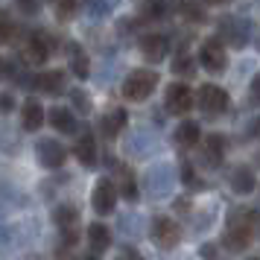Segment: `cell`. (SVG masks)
Returning a JSON list of instances; mask_svg holds the SVG:
<instances>
[{
    "mask_svg": "<svg viewBox=\"0 0 260 260\" xmlns=\"http://www.w3.org/2000/svg\"><path fill=\"white\" fill-rule=\"evenodd\" d=\"M173 184H176V170L170 164H152L143 173V187H146V196L149 199H164V196H170Z\"/></svg>",
    "mask_w": 260,
    "mask_h": 260,
    "instance_id": "cell-1",
    "label": "cell"
},
{
    "mask_svg": "<svg viewBox=\"0 0 260 260\" xmlns=\"http://www.w3.org/2000/svg\"><path fill=\"white\" fill-rule=\"evenodd\" d=\"M155 88H158V73L155 71H132L126 76V82H123V96L132 100V103H141L146 96L152 94Z\"/></svg>",
    "mask_w": 260,
    "mask_h": 260,
    "instance_id": "cell-2",
    "label": "cell"
},
{
    "mask_svg": "<svg viewBox=\"0 0 260 260\" xmlns=\"http://www.w3.org/2000/svg\"><path fill=\"white\" fill-rule=\"evenodd\" d=\"M149 237H152V243L158 248H170L178 246V240H181V228H178L176 219H170V216H155L152 219V228H149Z\"/></svg>",
    "mask_w": 260,
    "mask_h": 260,
    "instance_id": "cell-3",
    "label": "cell"
},
{
    "mask_svg": "<svg viewBox=\"0 0 260 260\" xmlns=\"http://www.w3.org/2000/svg\"><path fill=\"white\" fill-rule=\"evenodd\" d=\"M50 53H53V38L44 32V29H36V32H29L24 44V61L26 64H44L50 59Z\"/></svg>",
    "mask_w": 260,
    "mask_h": 260,
    "instance_id": "cell-4",
    "label": "cell"
},
{
    "mask_svg": "<svg viewBox=\"0 0 260 260\" xmlns=\"http://www.w3.org/2000/svg\"><path fill=\"white\" fill-rule=\"evenodd\" d=\"M91 205H94V211L100 216L114 213V208H117V184L111 178H100L94 184V193H91Z\"/></svg>",
    "mask_w": 260,
    "mask_h": 260,
    "instance_id": "cell-5",
    "label": "cell"
},
{
    "mask_svg": "<svg viewBox=\"0 0 260 260\" xmlns=\"http://www.w3.org/2000/svg\"><path fill=\"white\" fill-rule=\"evenodd\" d=\"M36 158L44 170H59V167L68 161V149H64L59 141H53V138H41V141L36 143Z\"/></svg>",
    "mask_w": 260,
    "mask_h": 260,
    "instance_id": "cell-6",
    "label": "cell"
},
{
    "mask_svg": "<svg viewBox=\"0 0 260 260\" xmlns=\"http://www.w3.org/2000/svg\"><path fill=\"white\" fill-rule=\"evenodd\" d=\"M199 61H202V68H205V71L222 73V71H225V64H228V53H225L222 41H219V38H208V41L202 44Z\"/></svg>",
    "mask_w": 260,
    "mask_h": 260,
    "instance_id": "cell-7",
    "label": "cell"
},
{
    "mask_svg": "<svg viewBox=\"0 0 260 260\" xmlns=\"http://www.w3.org/2000/svg\"><path fill=\"white\" fill-rule=\"evenodd\" d=\"M164 106L170 114H176V117H184L190 108H193V91H190L187 85H170L167 88V96H164Z\"/></svg>",
    "mask_w": 260,
    "mask_h": 260,
    "instance_id": "cell-8",
    "label": "cell"
},
{
    "mask_svg": "<svg viewBox=\"0 0 260 260\" xmlns=\"http://www.w3.org/2000/svg\"><path fill=\"white\" fill-rule=\"evenodd\" d=\"M29 237H24V225L18 222H0V257H9L24 246Z\"/></svg>",
    "mask_w": 260,
    "mask_h": 260,
    "instance_id": "cell-9",
    "label": "cell"
},
{
    "mask_svg": "<svg viewBox=\"0 0 260 260\" xmlns=\"http://www.w3.org/2000/svg\"><path fill=\"white\" fill-rule=\"evenodd\" d=\"M199 106H202V111H205V114L216 117V114H222L225 108H228V94H225L222 88H216V85H202Z\"/></svg>",
    "mask_w": 260,
    "mask_h": 260,
    "instance_id": "cell-10",
    "label": "cell"
},
{
    "mask_svg": "<svg viewBox=\"0 0 260 260\" xmlns=\"http://www.w3.org/2000/svg\"><path fill=\"white\" fill-rule=\"evenodd\" d=\"M32 88L41 91V94H47V96H59L68 88V76H64V71H44L36 76V85Z\"/></svg>",
    "mask_w": 260,
    "mask_h": 260,
    "instance_id": "cell-11",
    "label": "cell"
},
{
    "mask_svg": "<svg viewBox=\"0 0 260 260\" xmlns=\"http://www.w3.org/2000/svg\"><path fill=\"white\" fill-rule=\"evenodd\" d=\"M219 32H222V38L231 41L234 47H243L248 41V24H240V18H222Z\"/></svg>",
    "mask_w": 260,
    "mask_h": 260,
    "instance_id": "cell-12",
    "label": "cell"
},
{
    "mask_svg": "<svg viewBox=\"0 0 260 260\" xmlns=\"http://www.w3.org/2000/svg\"><path fill=\"white\" fill-rule=\"evenodd\" d=\"M108 246H111V231L106 225H100V222L88 225V251H91V257L108 251Z\"/></svg>",
    "mask_w": 260,
    "mask_h": 260,
    "instance_id": "cell-13",
    "label": "cell"
},
{
    "mask_svg": "<svg viewBox=\"0 0 260 260\" xmlns=\"http://www.w3.org/2000/svg\"><path fill=\"white\" fill-rule=\"evenodd\" d=\"M50 126L56 132H61V135H73V132L79 129V123H76V114H73L71 108H50Z\"/></svg>",
    "mask_w": 260,
    "mask_h": 260,
    "instance_id": "cell-14",
    "label": "cell"
},
{
    "mask_svg": "<svg viewBox=\"0 0 260 260\" xmlns=\"http://www.w3.org/2000/svg\"><path fill=\"white\" fill-rule=\"evenodd\" d=\"M21 126H24L26 132H38L44 126V108H41V103L26 100L24 106H21Z\"/></svg>",
    "mask_w": 260,
    "mask_h": 260,
    "instance_id": "cell-15",
    "label": "cell"
},
{
    "mask_svg": "<svg viewBox=\"0 0 260 260\" xmlns=\"http://www.w3.org/2000/svg\"><path fill=\"white\" fill-rule=\"evenodd\" d=\"M167 50H170V41L164 36H143L141 38V53L143 59L149 61H161L167 56Z\"/></svg>",
    "mask_w": 260,
    "mask_h": 260,
    "instance_id": "cell-16",
    "label": "cell"
},
{
    "mask_svg": "<svg viewBox=\"0 0 260 260\" xmlns=\"http://www.w3.org/2000/svg\"><path fill=\"white\" fill-rule=\"evenodd\" d=\"M257 187V178H254V173L248 170V167H234L231 170V190L234 193H251V190Z\"/></svg>",
    "mask_w": 260,
    "mask_h": 260,
    "instance_id": "cell-17",
    "label": "cell"
},
{
    "mask_svg": "<svg viewBox=\"0 0 260 260\" xmlns=\"http://www.w3.org/2000/svg\"><path fill=\"white\" fill-rule=\"evenodd\" d=\"M222 243L228 251H246L248 243H251V228H228Z\"/></svg>",
    "mask_w": 260,
    "mask_h": 260,
    "instance_id": "cell-18",
    "label": "cell"
},
{
    "mask_svg": "<svg viewBox=\"0 0 260 260\" xmlns=\"http://www.w3.org/2000/svg\"><path fill=\"white\" fill-rule=\"evenodd\" d=\"M96 141H94V135H82L79 141H76V158H79V164L85 167H94L96 164Z\"/></svg>",
    "mask_w": 260,
    "mask_h": 260,
    "instance_id": "cell-19",
    "label": "cell"
},
{
    "mask_svg": "<svg viewBox=\"0 0 260 260\" xmlns=\"http://www.w3.org/2000/svg\"><path fill=\"white\" fill-rule=\"evenodd\" d=\"M126 117H129V114H126L123 108L108 111L106 117H103V123H100V126H103V135H106V138H117L120 132H123V126H126Z\"/></svg>",
    "mask_w": 260,
    "mask_h": 260,
    "instance_id": "cell-20",
    "label": "cell"
},
{
    "mask_svg": "<svg viewBox=\"0 0 260 260\" xmlns=\"http://www.w3.org/2000/svg\"><path fill=\"white\" fill-rule=\"evenodd\" d=\"M68 53H71V68L73 73L79 76V79H88V73H91V64H88V56H85V50L79 44H68Z\"/></svg>",
    "mask_w": 260,
    "mask_h": 260,
    "instance_id": "cell-21",
    "label": "cell"
},
{
    "mask_svg": "<svg viewBox=\"0 0 260 260\" xmlns=\"http://www.w3.org/2000/svg\"><path fill=\"white\" fill-rule=\"evenodd\" d=\"M199 123H193V120H184L181 126L176 129V143L178 146H196L199 143Z\"/></svg>",
    "mask_w": 260,
    "mask_h": 260,
    "instance_id": "cell-22",
    "label": "cell"
},
{
    "mask_svg": "<svg viewBox=\"0 0 260 260\" xmlns=\"http://www.w3.org/2000/svg\"><path fill=\"white\" fill-rule=\"evenodd\" d=\"M222 152H225V138H222V135H211L208 143H205V158L216 167L219 161H222Z\"/></svg>",
    "mask_w": 260,
    "mask_h": 260,
    "instance_id": "cell-23",
    "label": "cell"
},
{
    "mask_svg": "<svg viewBox=\"0 0 260 260\" xmlns=\"http://www.w3.org/2000/svg\"><path fill=\"white\" fill-rule=\"evenodd\" d=\"M15 32H18V24H15V18L6 9H0V47L3 44H12Z\"/></svg>",
    "mask_w": 260,
    "mask_h": 260,
    "instance_id": "cell-24",
    "label": "cell"
},
{
    "mask_svg": "<svg viewBox=\"0 0 260 260\" xmlns=\"http://www.w3.org/2000/svg\"><path fill=\"white\" fill-rule=\"evenodd\" d=\"M254 219V213L248 211V208H234V211H228V228H248Z\"/></svg>",
    "mask_w": 260,
    "mask_h": 260,
    "instance_id": "cell-25",
    "label": "cell"
},
{
    "mask_svg": "<svg viewBox=\"0 0 260 260\" xmlns=\"http://www.w3.org/2000/svg\"><path fill=\"white\" fill-rule=\"evenodd\" d=\"M120 193H123L129 202L138 199V181H135V176H132V170H120Z\"/></svg>",
    "mask_w": 260,
    "mask_h": 260,
    "instance_id": "cell-26",
    "label": "cell"
},
{
    "mask_svg": "<svg viewBox=\"0 0 260 260\" xmlns=\"http://www.w3.org/2000/svg\"><path fill=\"white\" fill-rule=\"evenodd\" d=\"M53 6H56V15H59L61 21H71L76 9L82 6V0H53Z\"/></svg>",
    "mask_w": 260,
    "mask_h": 260,
    "instance_id": "cell-27",
    "label": "cell"
},
{
    "mask_svg": "<svg viewBox=\"0 0 260 260\" xmlns=\"http://www.w3.org/2000/svg\"><path fill=\"white\" fill-rule=\"evenodd\" d=\"M181 15H184L187 21H196V24L205 21V9H202V3H196V0H184V3H181Z\"/></svg>",
    "mask_w": 260,
    "mask_h": 260,
    "instance_id": "cell-28",
    "label": "cell"
},
{
    "mask_svg": "<svg viewBox=\"0 0 260 260\" xmlns=\"http://www.w3.org/2000/svg\"><path fill=\"white\" fill-rule=\"evenodd\" d=\"M120 231H123V234H129V237H141V231H143L141 216H135V213L123 216V219H120Z\"/></svg>",
    "mask_w": 260,
    "mask_h": 260,
    "instance_id": "cell-29",
    "label": "cell"
},
{
    "mask_svg": "<svg viewBox=\"0 0 260 260\" xmlns=\"http://www.w3.org/2000/svg\"><path fill=\"white\" fill-rule=\"evenodd\" d=\"M181 181H184L190 190H202L199 176H196V170H193V164H190V161H181Z\"/></svg>",
    "mask_w": 260,
    "mask_h": 260,
    "instance_id": "cell-30",
    "label": "cell"
},
{
    "mask_svg": "<svg viewBox=\"0 0 260 260\" xmlns=\"http://www.w3.org/2000/svg\"><path fill=\"white\" fill-rule=\"evenodd\" d=\"M202 260H219V248H216V243H205V246L199 248Z\"/></svg>",
    "mask_w": 260,
    "mask_h": 260,
    "instance_id": "cell-31",
    "label": "cell"
},
{
    "mask_svg": "<svg viewBox=\"0 0 260 260\" xmlns=\"http://www.w3.org/2000/svg\"><path fill=\"white\" fill-rule=\"evenodd\" d=\"M173 71H176V73H193V61L184 56V59H178L176 64H173Z\"/></svg>",
    "mask_w": 260,
    "mask_h": 260,
    "instance_id": "cell-32",
    "label": "cell"
},
{
    "mask_svg": "<svg viewBox=\"0 0 260 260\" xmlns=\"http://www.w3.org/2000/svg\"><path fill=\"white\" fill-rule=\"evenodd\" d=\"M18 6H21V12H26V15H32L41 6V0H18Z\"/></svg>",
    "mask_w": 260,
    "mask_h": 260,
    "instance_id": "cell-33",
    "label": "cell"
},
{
    "mask_svg": "<svg viewBox=\"0 0 260 260\" xmlns=\"http://www.w3.org/2000/svg\"><path fill=\"white\" fill-rule=\"evenodd\" d=\"M15 108V100L9 94H0V114H9Z\"/></svg>",
    "mask_w": 260,
    "mask_h": 260,
    "instance_id": "cell-34",
    "label": "cell"
},
{
    "mask_svg": "<svg viewBox=\"0 0 260 260\" xmlns=\"http://www.w3.org/2000/svg\"><path fill=\"white\" fill-rule=\"evenodd\" d=\"M251 100H254V103H260V73L251 79Z\"/></svg>",
    "mask_w": 260,
    "mask_h": 260,
    "instance_id": "cell-35",
    "label": "cell"
},
{
    "mask_svg": "<svg viewBox=\"0 0 260 260\" xmlns=\"http://www.w3.org/2000/svg\"><path fill=\"white\" fill-rule=\"evenodd\" d=\"M73 103L82 108V111H88V108H91V106H88V100L82 96V91H73Z\"/></svg>",
    "mask_w": 260,
    "mask_h": 260,
    "instance_id": "cell-36",
    "label": "cell"
},
{
    "mask_svg": "<svg viewBox=\"0 0 260 260\" xmlns=\"http://www.w3.org/2000/svg\"><path fill=\"white\" fill-rule=\"evenodd\" d=\"M117 260H141V254H138V251H132V248H126V251H123Z\"/></svg>",
    "mask_w": 260,
    "mask_h": 260,
    "instance_id": "cell-37",
    "label": "cell"
},
{
    "mask_svg": "<svg viewBox=\"0 0 260 260\" xmlns=\"http://www.w3.org/2000/svg\"><path fill=\"white\" fill-rule=\"evenodd\" d=\"M176 208H178V213H190V202L187 199H178Z\"/></svg>",
    "mask_w": 260,
    "mask_h": 260,
    "instance_id": "cell-38",
    "label": "cell"
},
{
    "mask_svg": "<svg viewBox=\"0 0 260 260\" xmlns=\"http://www.w3.org/2000/svg\"><path fill=\"white\" fill-rule=\"evenodd\" d=\"M6 73H9V64H6V59H0V79H3Z\"/></svg>",
    "mask_w": 260,
    "mask_h": 260,
    "instance_id": "cell-39",
    "label": "cell"
},
{
    "mask_svg": "<svg viewBox=\"0 0 260 260\" xmlns=\"http://www.w3.org/2000/svg\"><path fill=\"white\" fill-rule=\"evenodd\" d=\"M21 260H44V257H41V254H24Z\"/></svg>",
    "mask_w": 260,
    "mask_h": 260,
    "instance_id": "cell-40",
    "label": "cell"
},
{
    "mask_svg": "<svg viewBox=\"0 0 260 260\" xmlns=\"http://www.w3.org/2000/svg\"><path fill=\"white\" fill-rule=\"evenodd\" d=\"M208 3H228V0H208Z\"/></svg>",
    "mask_w": 260,
    "mask_h": 260,
    "instance_id": "cell-41",
    "label": "cell"
},
{
    "mask_svg": "<svg viewBox=\"0 0 260 260\" xmlns=\"http://www.w3.org/2000/svg\"><path fill=\"white\" fill-rule=\"evenodd\" d=\"M82 260H96V257H82Z\"/></svg>",
    "mask_w": 260,
    "mask_h": 260,
    "instance_id": "cell-42",
    "label": "cell"
},
{
    "mask_svg": "<svg viewBox=\"0 0 260 260\" xmlns=\"http://www.w3.org/2000/svg\"><path fill=\"white\" fill-rule=\"evenodd\" d=\"M257 129H260V123H257Z\"/></svg>",
    "mask_w": 260,
    "mask_h": 260,
    "instance_id": "cell-43",
    "label": "cell"
},
{
    "mask_svg": "<svg viewBox=\"0 0 260 260\" xmlns=\"http://www.w3.org/2000/svg\"><path fill=\"white\" fill-rule=\"evenodd\" d=\"M257 47H260V44H257Z\"/></svg>",
    "mask_w": 260,
    "mask_h": 260,
    "instance_id": "cell-44",
    "label": "cell"
}]
</instances>
